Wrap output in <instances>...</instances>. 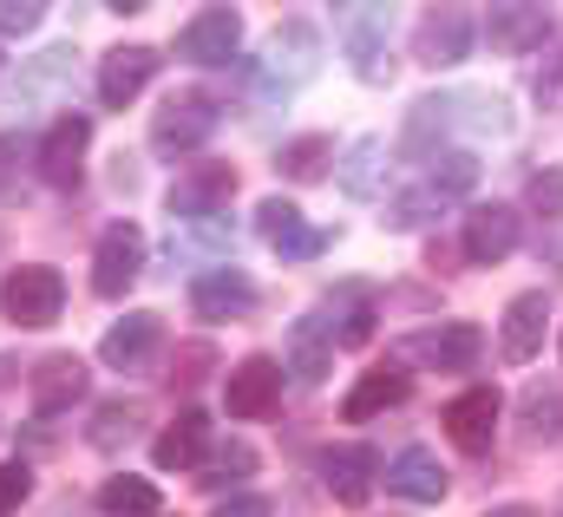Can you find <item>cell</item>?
<instances>
[{"mask_svg":"<svg viewBox=\"0 0 563 517\" xmlns=\"http://www.w3.org/2000/svg\"><path fill=\"white\" fill-rule=\"evenodd\" d=\"M445 204H452V197H445V190H432V184L420 177V184H407V190L387 204V230H426V223H439V217H445Z\"/></svg>","mask_w":563,"mask_h":517,"instance_id":"f1b7e54d","label":"cell"},{"mask_svg":"<svg viewBox=\"0 0 563 517\" xmlns=\"http://www.w3.org/2000/svg\"><path fill=\"white\" fill-rule=\"evenodd\" d=\"M99 512H106V517H151V512H164V498H157V485H151V479L119 472V479H106V485H99Z\"/></svg>","mask_w":563,"mask_h":517,"instance_id":"83f0119b","label":"cell"},{"mask_svg":"<svg viewBox=\"0 0 563 517\" xmlns=\"http://www.w3.org/2000/svg\"><path fill=\"white\" fill-rule=\"evenodd\" d=\"M387 492L394 498H407V505H439L445 492H452V479H445V465L432 459V452H420V446H407L400 459H387Z\"/></svg>","mask_w":563,"mask_h":517,"instance_id":"d6986e66","label":"cell"},{"mask_svg":"<svg viewBox=\"0 0 563 517\" xmlns=\"http://www.w3.org/2000/svg\"><path fill=\"white\" fill-rule=\"evenodd\" d=\"M558 432H563V393L531 387L525 393V439H558Z\"/></svg>","mask_w":563,"mask_h":517,"instance_id":"d6a6232c","label":"cell"},{"mask_svg":"<svg viewBox=\"0 0 563 517\" xmlns=\"http://www.w3.org/2000/svg\"><path fill=\"white\" fill-rule=\"evenodd\" d=\"M407 393H413V374L407 367H394V361H380V367H367L347 399H341V413L361 426V419H374V413H394V406H407Z\"/></svg>","mask_w":563,"mask_h":517,"instance_id":"ffe728a7","label":"cell"},{"mask_svg":"<svg viewBox=\"0 0 563 517\" xmlns=\"http://www.w3.org/2000/svg\"><path fill=\"white\" fill-rule=\"evenodd\" d=\"M400 354H407L413 367H432V374H465V367H478L485 334H478L472 321H445V328H420V334H407Z\"/></svg>","mask_w":563,"mask_h":517,"instance_id":"277c9868","label":"cell"},{"mask_svg":"<svg viewBox=\"0 0 563 517\" xmlns=\"http://www.w3.org/2000/svg\"><path fill=\"white\" fill-rule=\"evenodd\" d=\"M210 250H230V223H223V217L190 223L184 237H170V256H210Z\"/></svg>","mask_w":563,"mask_h":517,"instance_id":"d590c367","label":"cell"},{"mask_svg":"<svg viewBox=\"0 0 563 517\" xmlns=\"http://www.w3.org/2000/svg\"><path fill=\"white\" fill-rule=\"evenodd\" d=\"M86 144H92V125H86L79 112L53 119L46 144H40V177H46L53 190H73V184H79V170H86Z\"/></svg>","mask_w":563,"mask_h":517,"instance_id":"7c38bea8","label":"cell"},{"mask_svg":"<svg viewBox=\"0 0 563 517\" xmlns=\"http://www.w3.org/2000/svg\"><path fill=\"white\" fill-rule=\"evenodd\" d=\"M282 59H288V73H295V79H308V73L321 66V40H314V26H308L301 13H288V20L276 26V66H282Z\"/></svg>","mask_w":563,"mask_h":517,"instance_id":"f546056e","label":"cell"},{"mask_svg":"<svg viewBox=\"0 0 563 517\" xmlns=\"http://www.w3.org/2000/svg\"><path fill=\"white\" fill-rule=\"evenodd\" d=\"M426 184H432V190H445V197H459V190H472V184H478V157H472V151H445V157H432Z\"/></svg>","mask_w":563,"mask_h":517,"instance_id":"836d02e7","label":"cell"},{"mask_svg":"<svg viewBox=\"0 0 563 517\" xmlns=\"http://www.w3.org/2000/svg\"><path fill=\"white\" fill-rule=\"evenodd\" d=\"M217 119H223V99H217L210 86H184L177 99L157 106V119H151V151H157V157H190L197 144H210Z\"/></svg>","mask_w":563,"mask_h":517,"instance_id":"6da1fadb","label":"cell"},{"mask_svg":"<svg viewBox=\"0 0 563 517\" xmlns=\"http://www.w3.org/2000/svg\"><path fill=\"white\" fill-rule=\"evenodd\" d=\"M139 268H144V230L132 217L106 223V230H99V250H92V288H99L106 301H119V295L139 282Z\"/></svg>","mask_w":563,"mask_h":517,"instance_id":"5b68a950","label":"cell"},{"mask_svg":"<svg viewBox=\"0 0 563 517\" xmlns=\"http://www.w3.org/2000/svg\"><path fill=\"white\" fill-rule=\"evenodd\" d=\"M334 177H341L347 197H380V184H387V144H380V138L347 144V157L334 164Z\"/></svg>","mask_w":563,"mask_h":517,"instance_id":"484cf974","label":"cell"},{"mask_svg":"<svg viewBox=\"0 0 563 517\" xmlns=\"http://www.w3.org/2000/svg\"><path fill=\"white\" fill-rule=\"evenodd\" d=\"M151 73H157V53H151V46H119V53H106V66H99V99H106V106H132L144 86H151Z\"/></svg>","mask_w":563,"mask_h":517,"instance_id":"603a6c76","label":"cell"},{"mask_svg":"<svg viewBox=\"0 0 563 517\" xmlns=\"http://www.w3.org/2000/svg\"><path fill=\"white\" fill-rule=\"evenodd\" d=\"M544 328H551V301L544 295H511V308L498 321V354L511 367H531L544 354Z\"/></svg>","mask_w":563,"mask_h":517,"instance_id":"9c48e42d","label":"cell"},{"mask_svg":"<svg viewBox=\"0 0 563 517\" xmlns=\"http://www.w3.org/2000/svg\"><path fill=\"white\" fill-rule=\"evenodd\" d=\"M321 479H328V492H334L347 512H367V498H374V485H380V459H374L367 446H334V452L321 459Z\"/></svg>","mask_w":563,"mask_h":517,"instance_id":"2e32d148","label":"cell"},{"mask_svg":"<svg viewBox=\"0 0 563 517\" xmlns=\"http://www.w3.org/2000/svg\"><path fill=\"white\" fill-rule=\"evenodd\" d=\"M341 157H334V138H321V131H308V138H295V144H282L276 151V170L288 184H314V177H328Z\"/></svg>","mask_w":563,"mask_h":517,"instance_id":"4316f807","label":"cell"},{"mask_svg":"<svg viewBox=\"0 0 563 517\" xmlns=\"http://www.w3.org/2000/svg\"><path fill=\"white\" fill-rule=\"evenodd\" d=\"M413 119H439V125H465V131H511V106L498 99V92H445V99H432V106H420Z\"/></svg>","mask_w":563,"mask_h":517,"instance_id":"e0dca14e","label":"cell"},{"mask_svg":"<svg viewBox=\"0 0 563 517\" xmlns=\"http://www.w3.org/2000/svg\"><path fill=\"white\" fill-rule=\"evenodd\" d=\"M413 53H420V66H459L472 53V13L465 7H426Z\"/></svg>","mask_w":563,"mask_h":517,"instance_id":"4fadbf2b","label":"cell"},{"mask_svg":"<svg viewBox=\"0 0 563 517\" xmlns=\"http://www.w3.org/2000/svg\"><path fill=\"white\" fill-rule=\"evenodd\" d=\"M328 367H334V334H328L321 315H301V321L288 328V374H295L301 387H321Z\"/></svg>","mask_w":563,"mask_h":517,"instance_id":"7402d4cb","label":"cell"},{"mask_svg":"<svg viewBox=\"0 0 563 517\" xmlns=\"http://www.w3.org/2000/svg\"><path fill=\"white\" fill-rule=\"evenodd\" d=\"M558 33V13L551 7H492L485 13V40L498 46V53H531V46H544Z\"/></svg>","mask_w":563,"mask_h":517,"instance_id":"44dd1931","label":"cell"},{"mask_svg":"<svg viewBox=\"0 0 563 517\" xmlns=\"http://www.w3.org/2000/svg\"><path fill=\"white\" fill-rule=\"evenodd\" d=\"M525 197H531V210H538V217H558V210H563V170H558V164H551V170H538Z\"/></svg>","mask_w":563,"mask_h":517,"instance_id":"8d00e7d4","label":"cell"},{"mask_svg":"<svg viewBox=\"0 0 563 517\" xmlns=\"http://www.w3.org/2000/svg\"><path fill=\"white\" fill-rule=\"evenodd\" d=\"M498 413H505L498 387L459 393V399L445 406V439H452L459 452H485V446H492V432H498Z\"/></svg>","mask_w":563,"mask_h":517,"instance_id":"9a60e30c","label":"cell"},{"mask_svg":"<svg viewBox=\"0 0 563 517\" xmlns=\"http://www.w3.org/2000/svg\"><path fill=\"white\" fill-rule=\"evenodd\" d=\"M334 33H341L347 66H354L367 86H387V79H394V53H387L394 13H387V7H341V13H334Z\"/></svg>","mask_w":563,"mask_h":517,"instance_id":"7a4b0ae2","label":"cell"},{"mask_svg":"<svg viewBox=\"0 0 563 517\" xmlns=\"http://www.w3.org/2000/svg\"><path fill=\"white\" fill-rule=\"evenodd\" d=\"M538 106H544V112H558L563 106V46L551 53V66L538 73Z\"/></svg>","mask_w":563,"mask_h":517,"instance_id":"ab89813d","label":"cell"},{"mask_svg":"<svg viewBox=\"0 0 563 517\" xmlns=\"http://www.w3.org/2000/svg\"><path fill=\"white\" fill-rule=\"evenodd\" d=\"M86 387H92V374H86V361H73V354H53V361L33 367V406H40V413H66V406H79Z\"/></svg>","mask_w":563,"mask_h":517,"instance_id":"cb8c5ba5","label":"cell"},{"mask_svg":"<svg viewBox=\"0 0 563 517\" xmlns=\"http://www.w3.org/2000/svg\"><path fill=\"white\" fill-rule=\"evenodd\" d=\"M177 354H184V367H177L170 381H184V387H190V381H203V374H210V348H203V341H190V348H177Z\"/></svg>","mask_w":563,"mask_h":517,"instance_id":"60d3db41","label":"cell"},{"mask_svg":"<svg viewBox=\"0 0 563 517\" xmlns=\"http://www.w3.org/2000/svg\"><path fill=\"white\" fill-rule=\"evenodd\" d=\"M203 452H210V419H203L197 406H184V413L157 432V465H164V472H190Z\"/></svg>","mask_w":563,"mask_h":517,"instance_id":"d4e9b609","label":"cell"},{"mask_svg":"<svg viewBox=\"0 0 563 517\" xmlns=\"http://www.w3.org/2000/svg\"><path fill=\"white\" fill-rule=\"evenodd\" d=\"M157 348H164V321H157V315H125V321H112L106 341H99L106 367H119V374H144V367L157 361Z\"/></svg>","mask_w":563,"mask_h":517,"instance_id":"5bb4252c","label":"cell"},{"mask_svg":"<svg viewBox=\"0 0 563 517\" xmlns=\"http://www.w3.org/2000/svg\"><path fill=\"white\" fill-rule=\"evenodd\" d=\"M26 492H33V472H26V465H0V517L20 512Z\"/></svg>","mask_w":563,"mask_h":517,"instance_id":"74e56055","label":"cell"},{"mask_svg":"<svg viewBox=\"0 0 563 517\" xmlns=\"http://www.w3.org/2000/svg\"><path fill=\"white\" fill-rule=\"evenodd\" d=\"M0 315L13 328H53L66 315V275L46 268V262H20L0 288Z\"/></svg>","mask_w":563,"mask_h":517,"instance_id":"3957f363","label":"cell"},{"mask_svg":"<svg viewBox=\"0 0 563 517\" xmlns=\"http://www.w3.org/2000/svg\"><path fill=\"white\" fill-rule=\"evenodd\" d=\"M485 517H531L525 505H498V512H485Z\"/></svg>","mask_w":563,"mask_h":517,"instance_id":"7bdbcfd3","label":"cell"},{"mask_svg":"<svg viewBox=\"0 0 563 517\" xmlns=\"http://www.w3.org/2000/svg\"><path fill=\"white\" fill-rule=\"evenodd\" d=\"M511 250H518V210L511 204H478L465 217V262L492 268V262H505Z\"/></svg>","mask_w":563,"mask_h":517,"instance_id":"ac0fdd59","label":"cell"},{"mask_svg":"<svg viewBox=\"0 0 563 517\" xmlns=\"http://www.w3.org/2000/svg\"><path fill=\"white\" fill-rule=\"evenodd\" d=\"M190 315L197 321H243V315H256V282L243 268H210L190 282Z\"/></svg>","mask_w":563,"mask_h":517,"instance_id":"ba28073f","label":"cell"},{"mask_svg":"<svg viewBox=\"0 0 563 517\" xmlns=\"http://www.w3.org/2000/svg\"><path fill=\"white\" fill-rule=\"evenodd\" d=\"M40 20H46L40 0H0V33H33Z\"/></svg>","mask_w":563,"mask_h":517,"instance_id":"f35d334b","label":"cell"},{"mask_svg":"<svg viewBox=\"0 0 563 517\" xmlns=\"http://www.w3.org/2000/svg\"><path fill=\"white\" fill-rule=\"evenodd\" d=\"M256 230L276 243L282 262H308V256H321V250L334 243V230H308V223H301L295 197H269V204L256 210Z\"/></svg>","mask_w":563,"mask_h":517,"instance_id":"30bf717a","label":"cell"},{"mask_svg":"<svg viewBox=\"0 0 563 517\" xmlns=\"http://www.w3.org/2000/svg\"><path fill=\"white\" fill-rule=\"evenodd\" d=\"M217 517H269V498H256V492H243V498H230Z\"/></svg>","mask_w":563,"mask_h":517,"instance_id":"b9f144b4","label":"cell"},{"mask_svg":"<svg viewBox=\"0 0 563 517\" xmlns=\"http://www.w3.org/2000/svg\"><path fill=\"white\" fill-rule=\"evenodd\" d=\"M236 46H243V13H236V7H203V13H190L184 33H177V53H184L190 66H230Z\"/></svg>","mask_w":563,"mask_h":517,"instance_id":"8992f818","label":"cell"},{"mask_svg":"<svg viewBox=\"0 0 563 517\" xmlns=\"http://www.w3.org/2000/svg\"><path fill=\"white\" fill-rule=\"evenodd\" d=\"M223 197H236V164H190L177 184H170V217H190V223H210L223 210Z\"/></svg>","mask_w":563,"mask_h":517,"instance_id":"52a82bcc","label":"cell"},{"mask_svg":"<svg viewBox=\"0 0 563 517\" xmlns=\"http://www.w3.org/2000/svg\"><path fill=\"white\" fill-rule=\"evenodd\" d=\"M139 406H125V399H112V406H99V413H92V446H99V452H119V446H132V439H139Z\"/></svg>","mask_w":563,"mask_h":517,"instance_id":"1f68e13d","label":"cell"},{"mask_svg":"<svg viewBox=\"0 0 563 517\" xmlns=\"http://www.w3.org/2000/svg\"><path fill=\"white\" fill-rule=\"evenodd\" d=\"M210 459H223V465L197 472V485H203V492H217L223 479H250V472H256V446H243V439H230V446H223V452H210Z\"/></svg>","mask_w":563,"mask_h":517,"instance_id":"e575fe53","label":"cell"},{"mask_svg":"<svg viewBox=\"0 0 563 517\" xmlns=\"http://www.w3.org/2000/svg\"><path fill=\"white\" fill-rule=\"evenodd\" d=\"M361 288H347L341 295V315L334 308H321V321H328V334H334V348H361L367 334H374V301H354Z\"/></svg>","mask_w":563,"mask_h":517,"instance_id":"4dcf8cb0","label":"cell"},{"mask_svg":"<svg viewBox=\"0 0 563 517\" xmlns=\"http://www.w3.org/2000/svg\"><path fill=\"white\" fill-rule=\"evenodd\" d=\"M223 406L236 419H269L282 406V367L269 354H250L243 367H230V387H223Z\"/></svg>","mask_w":563,"mask_h":517,"instance_id":"8fae6325","label":"cell"}]
</instances>
